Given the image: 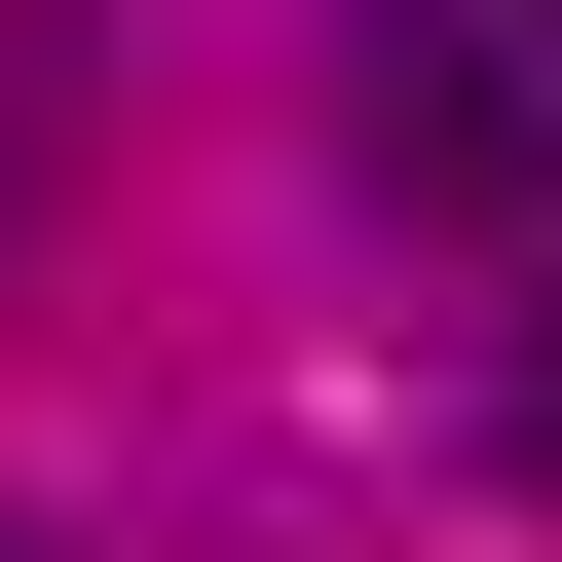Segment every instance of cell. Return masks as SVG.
Returning a JSON list of instances; mask_svg holds the SVG:
<instances>
[{
	"instance_id": "cell-1",
	"label": "cell",
	"mask_w": 562,
	"mask_h": 562,
	"mask_svg": "<svg viewBox=\"0 0 562 562\" xmlns=\"http://www.w3.org/2000/svg\"><path fill=\"white\" fill-rule=\"evenodd\" d=\"M338 150L413 225H562V0H338Z\"/></svg>"
},
{
	"instance_id": "cell-2",
	"label": "cell",
	"mask_w": 562,
	"mask_h": 562,
	"mask_svg": "<svg viewBox=\"0 0 562 562\" xmlns=\"http://www.w3.org/2000/svg\"><path fill=\"white\" fill-rule=\"evenodd\" d=\"M525 450H562V375H525Z\"/></svg>"
}]
</instances>
